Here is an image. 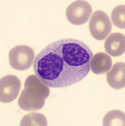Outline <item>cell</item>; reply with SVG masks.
Segmentation results:
<instances>
[{"label": "cell", "mask_w": 125, "mask_h": 126, "mask_svg": "<svg viewBox=\"0 0 125 126\" xmlns=\"http://www.w3.org/2000/svg\"><path fill=\"white\" fill-rule=\"evenodd\" d=\"M125 5H120L114 8L111 15V19L114 25L121 29H125Z\"/></svg>", "instance_id": "cell-12"}, {"label": "cell", "mask_w": 125, "mask_h": 126, "mask_svg": "<svg viewBox=\"0 0 125 126\" xmlns=\"http://www.w3.org/2000/svg\"><path fill=\"white\" fill-rule=\"evenodd\" d=\"M89 27L93 38L98 40H103L111 32L112 24L106 13L103 11L98 10L92 14Z\"/></svg>", "instance_id": "cell-4"}, {"label": "cell", "mask_w": 125, "mask_h": 126, "mask_svg": "<svg viewBox=\"0 0 125 126\" xmlns=\"http://www.w3.org/2000/svg\"><path fill=\"white\" fill-rule=\"evenodd\" d=\"M93 56L87 45L77 39L56 41L37 55L34 64L36 75L50 87H66L88 75Z\"/></svg>", "instance_id": "cell-1"}, {"label": "cell", "mask_w": 125, "mask_h": 126, "mask_svg": "<svg viewBox=\"0 0 125 126\" xmlns=\"http://www.w3.org/2000/svg\"><path fill=\"white\" fill-rule=\"evenodd\" d=\"M21 126H47V121L43 114L33 112L25 116L21 121Z\"/></svg>", "instance_id": "cell-11"}, {"label": "cell", "mask_w": 125, "mask_h": 126, "mask_svg": "<svg viewBox=\"0 0 125 126\" xmlns=\"http://www.w3.org/2000/svg\"><path fill=\"white\" fill-rule=\"evenodd\" d=\"M125 63H116L106 75L107 81L110 86L115 90L125 87Z\"/></svg>", "instance_id": "cell-8"}, {"label": "cell", "mask_w": 125, "mask_h": 126, "mask_svg": "<svg viewBox=\"0 0 125 126\" xmlns=\"http://www.w3.org/2000/svg\"><path fill=\"white\" fill-rule=\"evenodd\" d=\"M103 126H125V113L117 110H112L106 114L103 121Z\"/></svg>", "instance_id": "cell-10"}, {"label": "cell", "mask_w": 125, "mask_h": 126, "mask_svg": "<svg viewBox=\"0 0 125 126\" xmlns=\"http://www.w3.org/2000/svg\"><path fill=\"white\" fill-rule=\"evenodd\" d=\"M48 86L34 75L28 77L25 82L24 88L18 100L19 106L26 111L41 109L49 95Z\"/></svg>", "instance_id": "cell-2"}, {"label": "cell", "mask_w": 125, "mask_h": 126, "mask_svg": "<svg viewBox=\"0 0 125 126\" xmlns=\"http://www.w3.org/2000/svg\"><path fill=\"white\" fill-rule=\"evenodd\" d=\"M106 51L112 56H121L125 51V35L122 33H112L106 39L105 42Z\"/></svg>", "instance_id": "cell-7"}, {"label": "cell", "mask_w": 125, "mask_h": 126, "mask_svg": "<svg viewBox=\"0 0 125 126\" xmlns=\"http://www.w3.org/2000/svg\"><path fill=\"white\" fill-rule=\"evenodd\" d=\"M9 62L11 67L19 71L28 70L34 61L33 49L26 45H19L11 49L9 52Z\"/></svg>", "instance_id": "cell-3"}, {"label": "cell", "mask_w": 125, "mask_h": 126, "mask_svg": "<svg viewBox=\"0 0 125 126\" xmlns=\"http://www.w3.org/2000/svg\"><path fill=\"white\" fill-rule=\"evenodd\" d=\"M21 87L19 78L13 75H7L0 81V101L9 103L17 98Z\"/></svg>", "instance_id": "cell-6"}, {"label": "cell", "mask_w": 125, "mask_h": 126, "mask_svg": "<svg viewBox=\"0 0 125 126\" xmlns=\"http://www.w3.org/2000/svg\"><path fill=\"white\" fill-rule=\"evenodd\" d=\"M92 12V8L88 2L84 0H77L68 6L66 15L70 23L75 25H79L88 20Z\"/></svg>", "instance_id": "cell-5"}, {"label": "cell", "mask_w": 125, "mask_h": 126, "mask_svg": "<svg viewBox=\"0 0 125 126\" xmlns=\"http://www.w3.org/2000/svg\"><path fill=\"white\" fill-rule=\"evenodd\" d=\"M112 62L111 57L105 52L96 53L91 59L90 68L96 75L105 74L111 68Z\"/></svg>", "instance_id": "cell-9"}]
</instances>
